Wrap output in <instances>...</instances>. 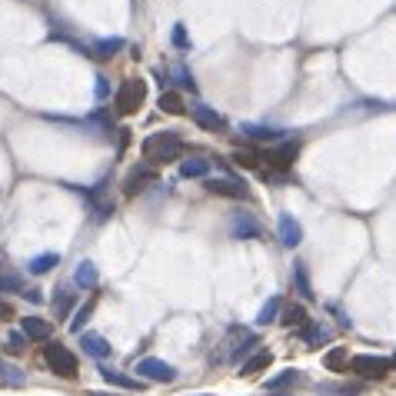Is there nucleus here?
<instances>
[{"instance_id": "f257e3e1", "label": "nucleus", "mask_w": 396, "mask_h": 396, "mask_svg": "<svg viewBox=\"0 0 396 396\" xmlns=\"http://www.w3.org/2000/svg\"><path fill=\"white\" fill-rule=\"evenodd\" d=\"M143 164L150 166H164V164H173V160H183L187 154V143L180 140L173 130H160V133H150L143 140Z\"/></svg>"}, {"instance_id": "f03ea898", "label": "nucleus", "mask_w": 396, "mask_h": 396, "mask_svg": "<svg viewBox=\"0 0 396 396\" xmlns=\"http://www.w3.org/2000/svg\"><path fill=\"white\" fill-rule=\"evenodd\" d=\"M350 373H357L363 380H383L386 373L393 370V363L386 357H376V353H357V357H350Z\"/></svg>"}, {"instance_id": "7ed1b4c3", "label": "nucleus", "mask_w": 396, "mask_h": 396, "mask_svg": "<svg viewBox=\"0 0 396 396\" xmlns=\"http://www.w3.org/2000/svg\"><path fill=\"white\" fill-rule=\"evenodd\" d=\"M44 359H47V367H51L57 376H64V380H74L77 376V357L67 350L64 343H51L47 340V350H44Z\"/></svg>"}, {"instance_id": "20e7f679", "label": "nucleus", "mask_w": 396, "mask_h": 396, "mask_svg": "<svg viewBox=\"0 0 396 396\" xmlns=\"http://www.w3.org/2000/svg\"><path fill=\"white\" fill-rule=\"evenodd\" d=\"M296 154H300V140H286V137H283L280 143H270V150L263 154V160L270 164V170L283 173V170H290V166H293Z\"/></svg>"}, {"instance_id": "39448f33", "label": "nucleus", "mask_w": 396, "mask_h": 396, "mask_svg": "<svg viewBox=\"0 0 396 396\" xmlns=\"http://www.w3.org/2000/svg\"><path fill=\"white\" fill-rule=\"evenodd\" d=\"M260 343L256 340V333H250V330H243V326H230V333H227V350L220 353V359H240L243 353H250L253 346Z\"/></svg>"}, {"instance_id": "423d86ee", "label": "nucleus", "mask_w": 396, "mask_h": 396, "mask_svg": "<svg viewBox=\"0 0 396 396\" xmlns=\"http://www.w3.org/2000/svg\"><path fill=\"white\" fill-rule=\"evenodd\" d=\"M143 97H147V87H143V80L130 77L120 84V90H117V110L120 114H133L137 107L143 103Z\"/></svg>"}, {"instance_id": "0eeeda50", "label": "nucleus", "mask_w": 396, "mask_h": 396, "mask_svg": "<svg viewBox=\"0 0 396 396\" xmlns=\"http://www.w3.org/2000/svg\"><path fill=\"white\" fill-rule=\"evenodd\" d=\"M137 373H140L143 380H150V383H173V380H177V370L157 357L140 359V363H137Z\"/></svg>"}, {"instance_id": "6e6552de", "label": "nucleus", "mask_w": 396, "mask_h": 396, "mask_svg": "<svg viewBox=\"0 0 396 396\" xmlns=\"http://www.w3.org/2000/svg\"><path fill=\"white\" fill-rule=\"evenodd\" d=\"M150 183H157V166L137 164L127 173V180H124V193H127V197H137V193H143Z\"/></svg>"}, {"instance_id": "1a4fd4ad", "label": "nucleus", "mask_w": 396, "mask_h": 396, "mask_svg": "<svg viewBox=\"0 0 396 396\" xmlns=\"http://www.w3.org/2000/svg\"><path fill=\"white\" fill-rule=\"evenodd\" d=\"M263 233V227L256 223L253 213H243V210H237L230 217V237L233 240H256Z\"/></svg>"}, {"instance_id": "9d476101", "label": "nucleus", "mask_w": 396, "mask_h": 396, "mask_svg": "<svg viewBox=\"0 0 396 396\" xmlns=\"http://www.w3.org/2000/svg\"><path fill=\"white\" fill-rule=\"evenodd\" d=\"M206 190L213 193V197L243 200V197H246V183H240V180H230V177H210V180H206Z\"/></svg>"}, {"instance_id": "9b49d317", "label": "nucleus", "mask_w": 396, "mask_h": 396, "mask_svg": "<svg viewBox=\"0 0 396 396\" xmlns=\"http://www.w3.org/2000/svg\"><path fill=\"white\" fill-rule=\"evenodd\" d=\"M277 233H280V243L283 246H300V240H303V227L296 223L290 213H280V220H277Z\"/></svg>"}, {"instance_id": "f8f14e48", "label": "nucleus", "mask_w": 396, "mask_h": 396, "mask_svg": "<svg viewBox=\"0 0 396 396\" xmlns=\"http://www.w3.org/2000/svg\"><path fill=\"white\" fill-rule=\"evenodd\" d=\"M20 330H24L27 340H40V343H47L53 336L51 319H44V317H27L24 323H20Z\"/></svg>"}, {"instance_id": "ddd939ff", "label": "nucleus", "mask_w": 396, "mask_h": 396, "mask_svg": "<svg viewBox=\"0 0 396 396\" xmlns=\"http://www.w3.org/2000/svg\"><path fill=\"white\" fill-rule=\"evenodd\" d=\"M240 133L243 137H250V140H256V143H280L283 137H286V133L277 130V127H256V124H243Z\"/></svg>"}, {"instance_id": "4468645a", "label": "nucleus", "mask_w": 396, "mask_h": 396, "mask_svg": "<svg viewBox=\"0 0 396 396\" xmlns=\"http://www.w3.org/2000/svg\"><path fill=\"white\" fill-rule=\"evenodd\" d=\"M80 346H84V353L93 359H103L110 357V343L103 340L100 333H80Z\"/></svg>"}, {"instance_id": "2eb2a0df", "label": "nucleus", "mask_w": 396, "mask_h": 396, "mask_svg": "<svg viewBox=\"0 0 396 396\" xmlns=\"http://www.w3.org/2000/svg\"><path fill=\"white\" fill-rule=\"evenodd\" d=\"M74 283L84 286V290H97L100 286V273H97V267L90 260H80L77 270H74Z\"/></svg>"}, {"instance_id": "dca6fc26", "label": "nucleus", "mask_w": 396, "mask_h": 396, "mask_svg": "<svg viewBox=\"0 0 396 396\" xmlns=\"http://www.w3.org/2000/svg\"><path fill=\"white\" fill-rule=\"evenodd\" d=\"M303 343L307 346H323V343H330L333 340V333H330V326H323V323H313V319H307L303 326Z\"/></svg>"}, {"instance_id": "f3484780", "label": "nucleus", "mask_w": 396, "mask_h": 396, "mask_svg": "<svg viewBox=\"0 0 396 396\" xmlns=\"http://www.w3.org/2000/svg\"><path fill=\"white\" fill-rule=\"evenodd\" d=\"M190 117H193V124L197 127H204V130H217V127H223V117L213 110V107H190Z\"/></svg>"}, {"instance_id": "a211bd4d", "label": "nucleus", "mask_w": 396, "mask_h": 396, "mask_svg": "<svg viewBox=\"0 0 396 396\" xmlns=\"http://www.w3.org/2000/svg\"><path fill=\"white\" fill-rule=\"evenodd\" d=\"M273 363V353L270 350H256L253 357H246L243 359V367H240V373L243 376H256V373H263Z\"/></svg>"}, {"instance_id": "6ab92c4d", "label": "nucleus", "mask_w": 396, "mask_h": 396, "mask_svg": "<svg viewBox=\"0 0 396 396\" xmlns=\"http://www.w3.org/2000/svg\"><path fill=\"white\" fill-rule=\"evenodd\" d=\"M206 173H210V160H204V157H187V160H180V177L197 180V177H206Z\"/></svg>"}, {"instance_id": "aec40b11", "label": "nucleus", "mask_w": 396, "mask_h": 396, "mask_svg": "<svg viewBox=\"0 0 396 396\" xmlns=\"http://www.w3.org/2000/svg\"><path fill=\"white\" fill-rule=\"evenodd\" d=\"M346 363H350V353H346V346H333L330 353L323 357V367H326L330 373L346 370Z\"/></svg>"}, {"instance_id": "412c9836", "label": "nucleus", "mask_w": 396, "mask_h": 396, "mask_svg": "<svg viewBox=\"0 0 396 396\" xmlns=\"http://www.w3.org/2000/svg\"><path fill=\"white\" fill-rule=\"evenodd\" d=\"M117 51H124V40L120 37H107V40H97L93 47H90V53L93 57H100V60H107V57H114Z\"/></svg>"}, {"instance_id": "4be33fe9", "label": "nucleus", "mask_w": 396, "mask_h": 396, "mask_svg": "<svg viewBox=\"0 0 396 396\" xmlns=\"http://www.w3.org/2000/svg\"><path fill=\"white\" fill-rule=\"evenodd\" d=\"M103 380L107 383H114V386H120V390H140V383L133 380V376H127V373H120V370H110V367H103Z\"/></svg>"}, {"instance_id": "5701e85b", "label": "nucleus", "mask_w": 396, "mask_h": 396, "mask_svg": "<svg viewBox=\"0 0 396 396\" xmlns=\"http://www.w3.org/2000/svg\"><path fill=\"white\" fill-rule=\"evenodd\" d=\"M280 296H270L267 303H263V307H260V313H256V323H260V326H270V323H273V319H277V313H280Z\"/></svg>"}, {"instance_id": "b1692460", "label": "nucleus", "mask_w": 396, "mask_h": 396, "mask_svg": "<svg viewBox=\"0 0 396 396\" xmlns=\"http://www.w3.org/2000/svg\"><path fill=\"white\" fill-rule=\"evenodd\" d=\"M57 263H60V256H57V253H40V256H34V260L27 263V270L40 277V273H47V270L57 267Z\"/></svg>"}, {"instance_id": "393cba45", "label": "nucleus", "mask_w": 396, "mask_h": 396, "mask_svg": "<svg viewBox=\"0 0 396 396\" xmlns=\"http://www.w3.org/2000/svg\"><path fill=\"white\" fill-rule=\"evenodd\" d=\"M157 103H160L164 114H183V100H180V93H173V90H164Z\"/></svg>"}, {"instance_id": "a878e982", "label": "nucleus", "mask_w": 396, "mask_h": 396, "mask_svg": "<svg viewBox=\"0 0 396 396\" xmlns=\"http://www.w3.org/2000/svg\"><path fill=\"white\" fill-rule=\"evenodd\" d=\"M307 310L300 307V303H293V307H286L283 310V323H286V326H296V330H300V326H303V323H307Z\"/></svg>"}, {"instance_id": "bb28decb", "label": "nucleus", "mask_w": 396, "mask_h": 396, "mask_svg": "<svg viewBox=\"0 0 396 396\" xmlns=\"http://www.w3.org/2000/svg\"><path fill=\"white\" fill-rule=\"evenodd\" d=\"M303 376H300V370H283L280 376H273L267 383V390H283V386H290V383H300Z\"/></svg>"}, {"instance_id": "cd10ccee", "label": "nucleus", "mask_w": 396, "mask_h": 396, "mask_svg": "<svg viewBox=\"0 0 396 396\" xmlns=\"http://www.w3.org/2000/svg\"><path fill=\"white\" fill-rule=\"evenodd\" d=\"M90 313H93V300H90L87 307H80L77 313H74V319H70V330H74V333H84V323L90 319Z\"/></svg>"}, {"instance_id": "c85d7f7f", "label": "nucleus", "mask_w": 396, "mask_h": 396, "mask_svg": "<svg viewBox=\"0 0 396 396\" xmlns=\"http://www.w3.org/2000/svg\"><path fill=\"white\" fill-rule=\"evenodd\" d=\"M293 283L300 286V296H313V293H310V280H307V270H303V263H296V270H293Z\"/></svg>"}, {"instance_id": "c756f323", "label": "nucleus", "mask_w": 396, "mask_h": 396, "mask_svg": "<svg viewBox=\"0 0 396 396\" xmlns=\"http://www.w3.org/2000/svg\"><path fill=\"white\" fill-rule=\"evenodd\" d=\"M233 160H237L240 166H250V170H253V166L260 164V154H253V150H237V154H233Z\"/></svg>"}, {"instance_id": "7c9ffc66", "label": "nucleus", "mask_w": 396, "mask_h": 396, "mask_svg": "<svg viewBox=\"0 0 396 396\" xmlns=\"http://www.w3.org/2000/svg\"><path fill=\"white\" fill-rule=\"evenodd\" d=\"M70 303H74V293H67V290H57V300H53V310L64 317L67 310H70Z\"/></svg>"}, {"instance_id": "2f4dec72", "label": "nucleus", "mask_w": 396, "mask_h": 396, "mask_svg": "<svg viewBox=\"0 0 396 396\" xmlns=\"http://www.w3.org/2000/svg\"><path fill=\"white\" fill-rule=\"evenodd\" d=\"M173 47H180V51H187V47H190V40H187V30H183V24L173 27Z\"/></svg>"}, {"instance_id": "473e14b6", "label": "nucleus", "mask_w": 396, "mask_h": 396, "mask_svg": "<svg viewBox=\"0 0 396 396\" xmlns=\"http://www.w3.org/2000/svg\"><path fill=\"white\" fill-rule=\"evenodd\" d=\"M24 333H13L11 340H7V350H11V353H20V350H24Z\"/></svg>"}, {"instance_id": "72a5a7b5", "label": "nucleus", "mask_w": 396, "mask_h": 396, "mask_svg": "<svg viewBox=\"0 0 396 396\" xmlns=\"http://www.w3.org/2000/svg\"><path fill=\"white\" fill-rule=\"evenodd\" d=\"M93 93H97V100H103V97L110 93V84H107V77H97V87H93Z\"/></svg>"}, {"instance_id": "f704fd0d", "label": "nucleus", "mask_w": 396, "mask_h": 396, "mask_svg": "<svg viewBox=\"0 0 396 396\" xmlns=\"http://www.w3.org/2000/svg\"><path fill=\"white\" fill-rule=\"evenodd\" d=\"M4 376H7V380H11V383H24V376H20V370H17V367H4Z\"/></svg>"}, {"instance_id": "c9c22d12", "label": "nucleus", "mask_w": 396, "mask_h": 396, "mask_svg": "<svg viewBox=\"0 0 396 396\" xmlns=\"http://www.w3.org/2000/svg\"><path fill=\"white\" fill-rule=\"evenodd\" d=\"M11 317H13L11 303H4V300H0V319H11Z\"/></svg>"}, {"instance_id": "e433bc0d", "label": "nucleus", "mask_w": 396, "mask_h": 396, "mask_svg": "<svg viewBox=\"0 0 396 396\" xmlns=\"http://www.w3.org/2000/svg\"><path fill=\"white\" fill-rule=\"evenodd\" d=\"M24 296L30 300V303H40V293H37V290H24Z\"/></svg>"}, {"instance_id": "4c0bfd02", "label": "nucleus", "mask_w": 396, "mask_h": 396, "mask_svg": "<svg viewBox=\"0 0 396 396\" xmlns=\"http://www.w3.org/2000/svg\"><path fill=\"white\" fill-rule=\"evenodd\" d=\"M87 396H120V393H87Z\"/></svg>"}, {"instance_id": "58836bf2", "label": "nucleus", "mask_w": 396, "mask_h": 396, "mask_svg": "<svg viewBox=\"0 0 396 396\" xmlns=\"http://www.w3.org/2000/svg\"><path fill=\"white\" fill-rule=\"evenodd\" d=\"M390 363H393V367H396V353H393V359H390Z\"/></svg>"}, {"instance_id": "ea45409f", "label": "nucleus", "mask_w": 396, "mask_h": 396, "mask_svg": "<svg viewBox=\"0 0 396 396\" xmlns=\"http://www.w3.org/2000/svg\"><path fill=\"white\" fill-rule=\"evenodd\" d=\"M200 396H213V393H200Z\"/></svg>"}]
</instances>
